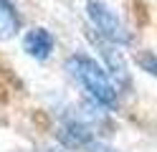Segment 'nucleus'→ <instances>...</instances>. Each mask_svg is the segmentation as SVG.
<instances>
[{
  "mask_svg": "<svg viewBox=\"0 0 157 152\" xmlns=\"http://www.w3.org/2000/svg\"><path fill=\"white\" fill-rule=\"evenodd\" d=\"M140 64L144 66V71H147V74H155V71H157V66H155V58H152V53H147L144 58H140Z\"/></svg>",
  "mask_w": 157,
  "mask_h": 152,
  "instance_id": "nucleus-7",
  "label": "nucleus"
},
{
  "mask_svg": "<svg viewBox=\"0 0 157 152\" xmlns=\"http://www.w3.org/2000/svg\"><path fill=\"white\" fill-rule=\"evenodd\" d=\"M66 71L78 86L86 91L89 101H94L96 107L101 109H114L119 104V86L114 84V79L109 76L106 71L96 58L86 56V53H74L66 58Z\"/></svg>",
  "mask_w": 157,
  "mask_h": 152,
  "instance_id": "nucleus-1",
  "label": "nucleus"
},
{
  "mask_svg": "<svg viewBox=\"0 0 157 152\" xmlns=\"http://www.w3.org/2000/svg\"><path fill=\"white\" fill-rule=\"evenodd\" d=\"M23 25V18L18 13L13 0H0V41H10L18 36Z\"/></svg>",
  "mask_w": 157,
  "mask_h": 152,
  "instance_id": "nucleus-5",
  "label": "nucleus"
},
{
  "mask_svg": "<svg viewBox=\"0 0 157 152\" xmlns=\"http://www.w3.org/2000/svg\"><path fill=\"white\" fill-rule=\"evenodd\" d=\"M56 48V38L46 28H31L23 36V51L36 61H46Z\"/></svg>",
  "mask_w": 157,
  "mask_h": 152,
  "instance_id": "nucleus-4",
  "label": "nucleus"
},
{
  "mask_svg": "<svg viewBox=\"0 0 157 152\" xmlns=\"http://www.w3.org/2000/svg\"><path fill=\"white\" fill-rule=\"evenodd\" d=\"M58 139L63 142L66 147L71 150H86L89 142L96 139L94 124L89 122V117L81 114H68L61 119V127H58Z\"/></svg>",
  "mask_w": 157,
  "mask_h": 152,
  "instance_id": "nucleus-3",
  "label": "nucleus"
},
{
  "mask_svg": "<svg viewBox=\"0 0 157 152\" xmlns=\"http://www.w3.org/2000/svg\"><path fill=\"white\" fill-rule=\"evenodd\" d=\"M86 15H89V23L99 38L109 41L114 46H129L132 43L129 28L122 23V18L104 0H86Z\"/></svg>",
  "mask_w": 157,
  "mask_h": 152,
  "instance_id": "nucleus-2",
  "label": "nucleus"
},
{
  "mask_svg": "<svg viewBox=\"0 0 157 152\" xmlns=\"http://www.w3.org/2000/svg\"><path fill=\"white\" fill-rule=\"evenodd\" d=\"M86 150H89V152H119V150H114V147H109V145H104V142H96V139H91Z\"/></svg>",
  "mask_w": 157,
  "mask_h": 152,
  "instance_id": "nucleus-6",
  "label": "nucleus"
}]
</instances>
